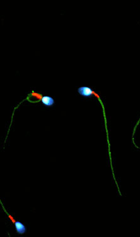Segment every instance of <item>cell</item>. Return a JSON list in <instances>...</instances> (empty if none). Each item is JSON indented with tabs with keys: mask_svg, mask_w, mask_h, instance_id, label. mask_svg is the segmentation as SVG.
<instances>
[{
	"mask_svg": "<svg viewBox=\"0 0 140 237\" xmlns=\"http://www.w3.org/2000/svg\"><path fill=\"white\" fill-rule=\"evenodd\" d=\"M78 92L81 95H82V96L87 97V98L90 97L92 95H96V96L99 99V100L100 101V103H101L102 107L104 108V106H103L101 99H100V95L98 94H97L94 91H93V90L90 87H86V86L80 87L78 89Z\"/></svg>",
	"mask_w": 140,
	"mask_h": 237,
	"instance_id": "cell-1",
	"label": "cell"
},
{
	"mask_svg": "<svg viewBox=\"0 0 140 237\" xmlns=\"http://www.w3.org/2000/svg\"><path fill=\"white\" fill-rule=\"evenodd\" d=\"M41 102L46 106H52L54 104V100L52 97L49 96V95H43Z\"/></svg>",
	"mask_w": 140,
	"mask_h": 237,
	"instance_id": "cell-2",
	"label": "cell"
},
{
	"mask_svg": "<svg viewBox=\"0 0 140 237\" xmlns=\"http://www.w3.org/2000/svg\"><path fill=\"white\" fill-rule=\"evenodd\" d=\"M16 232L20 235H23L26 232V227L25 225L20 221H16L14 224Z\"/></svg>",
	"mask_w": 140,
	"mask_h": 237,
	"instance_id": "cell-3",
	"label": "cell"
},
{
	"mask_svg": "<svg viewBox=\"0 0 140 237\" xmlns=\"http://www.w3.org/2000/svg\"><path fill=\"white\" fill-rule=\"evenodd\" d=\"M32 96H33V97L36 98L37 99H38L39 100H40V101H41L42 98V96H43V95H42V94H39V93H37V92H34L33 91L32 92Z\"/></svg>",
	"mask_w": 140,
	"mask_h": 237,
	"instance_id": "cell-4",
	"label": "cell"
}]
</instances>
